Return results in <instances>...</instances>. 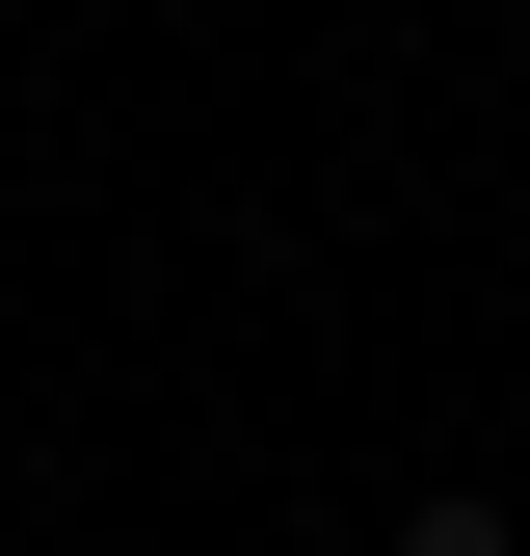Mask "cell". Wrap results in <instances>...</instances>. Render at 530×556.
I'll return each instance as SVG.
<instances>
[{"mask_svg":"<svg viewBox=\"0 0 530 556\" xmlns=\"http://www.w3.org/2000/svg\"><path fill=\"white\" fill-rule=\"evenodd\" d=\"M398 556H530V530L504 504H398Z\"/></svg>","mask_w":530,"mask_h":556,"instance_id":"cell-1","label":"cell"}]
</instances>
